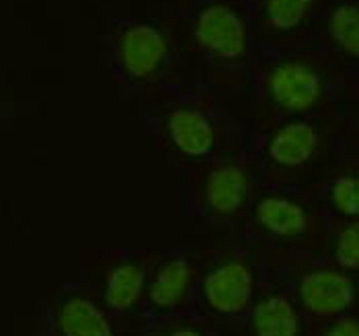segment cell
<instances>
[{
	"label": "cell",
	"instance_id": "8",
	"mask_svg": "<svg viewBox=\"0 0 359 336\" xmlns=\"http://www.w3.org/2000/svg\"><path fill=\"white\" fill-rule=\"evenodd\" d=\"M117 57L121 68L140 80L161 72L168 57V39L154 25L136 23L121 31L117 41Z\"/></svg>",
	"mask_w": 359,
	"mask_h": 336
},
{
	"label": "cell",
	"instance_id": "18",
	"mask_svg": "<svg viewBox=\"0 0 359 336\" xmlns=\"http://www.w3.org/2000/svg\"><path fill=\"white\" fill-rule=\"evenodd\" d=\"M304 336H359V312L316 322Z\"/></svg>",
	"mask_w": 359,
	"mask_h": 336
},
{
	"label": "cell",
	"instance_id": "13",
	"mask_svg": "<svg viewBox=\"0 0 359 336\" xmlns=\"http://www.w3.org/2000/svg\"><path fill=\"white\" fill-rule=\"evenodd\" d=\"M166 136L185 156H208L218 144L214 121L199 109H177L166 117Z\"/></svg>",
	"mask_w": 359,
	"mask_h": 336
},
{
	"label": "cell",
	"instance_id": "19",
	"mask_svg": "<svg viewBox=\"0 0 359 336\" xmlns=\"http://www.w3.org/2000/svg\"><path fill=\"white\" fill-rule=\"evenodd\" d=\"M154 336H210L203 328H199L197 324L191 322H179V324H170L163 328L161 332H156Z\"/></svg>",
	"mask_w": 359,
	"mask_h": 336
},
{
	"label": "cell",
	"instance_id": "15",
	"mask_svg": "<svg viewBox=\"0 0 359 336\" xmlns=\"http://www.w3.org/2000/svg\"><path fill=\"white\" fill-rule=\"evenodd\" d=\"M327 209L339 222H358L359 220V172L337 174L329 183L327 191Z\"/></svg>",
	"mask_w": 359,
	"mask_h": 336
},
{
	"label": "cell",
	"instance_id": "10",
	"mask_svg": "<svg viewBox=\"0 0 359 336\" xmlns=\"http://www.w3.org/2000/svg\"><path fill=\"white\" fill-rule=\"evenodd\" d=\"M150 273L144 260L140 258H121L105 269L101 295L103 306L109 314H132L144 306Z\"/></svg>",
	"mask_w": 359,
	"mask_h": 336
},
{
	"label": "cell",
	"instance_id": "9",
	"mask_svg": "<svg viewBox=\"0 0 359 336\" xmlns=\"http://www.w3.org/2000/svg\"><path fill=\"white\" fill-rule=\"evenodd\" d=\"M250 193L249 170L241 162H222L203 178L201 205L214 218H232L247 207Z\"/></svg>",
	"mask_w": 359,
	"mask_h": 336
},
{
	"label": "cell",
	"instance_id": "20",
	"mask_svg": "<svg viewBox=\"0 0 359 336\" xmlns=\"http://www.w3.org/2000/svg\"><path fill=\"white\" fill-rule=\"evenodd\" d=\"M358 130H359V111H358Z\"/></svg>",
	"mask_w": 359,
	"mask_h": 336
},
{
	"label": "cell",
	"instance_id": "3",
	"mask_svg": "<svg viewBox=\"0 0 359 336\" xmlns=\"http://www.w3.org/2000/svg\"><path fill=\"white\" fill-rule=\"evenodd\" d=\"M257 273L247 254L236 252L220 258L199 283L201 300L220 318L247 320L257 295Z\"/></svg>",
	"mask_w": 359,
	"mask_h": 336
},
{
	"label": "cell",
	"instance_id": "1",
	"mask_svg": "<svg viewBox=\"0 0 359 336\" xmlns=\"http://www.w3.org/2000/svg\"><path fill=\"white\" fill-rule=\"evenodd\" d=\"M306 320L323 322L359 312V277L329 256H304L277 275Z\"/></svg>",
	"mask_w": 359,
	"mask_h": 336
},
{
	"label": "cell",
	"instance_id": "17",
	"mask_svg": "<svg viewBox=\"0 0 359 336\" xmlns=\"http://www.w3.org/2000/svg\"><path fill=\"white\" fill-rule=\"evenodd\" d=\"M332 262L359 277V220L339 222L329 238V254Z\"/></svg>",
	"mask_w": 359,
	"mask_h": 336
},
{
	"label": "cell",
	"instance_id": "6",
	"mask_svg": "<svg viewBox=\"0 0 359 336\" xmlns=\"http://www.w3.org/2000/svg\"><path fill=\"white\" fill-rule=\"evenodd\" d=\"M252 222L263 236L276 242L294 244L312 230L314 218L312 207L302 199L273 191L255 203Z\"/></svg>",
	"mask_w": 359,
	"mask_h": 336
},
{
	"label": "cell",
	"instance_id": "16",
	"mask_svg": "<svg viewBox=\"0 0 359 336\" xmlns=\"http://www.w3.org/2000/svg\"><path fill=\"white\" fill-rule=\"evenodd\" d=\"M261 8L265 25L277 35L294 33L314 15V2L310 0H267Z\"/></svg>",
	"mask_w": 359,
	"mask_h": 336
},
{
	"label": "cell",
	"instance_id": "7",
	"mask_svg": "<svg viewBox=\"0 0 359 336\" xmlns=\"http://www.w3.org/2000/svg\"><path fill=\"white\" fill-rule=\"evenodd\" d=\"M194 262L185 254H172L165 258L150 275L144 306L156 316H175L187 306L194 291Z\"/></svg>",
	"mask_w": 359,
	"mask_h": 336
},
{
	"label": "cell",
	"instance_id": "2",
	"mask_svg": "<svg viewBox=\"0 0 359 336\" xmlns=\"http://www.w3.org/2000/svg\"><path fill=\"white\" fill-rule=\"evenodd\" d=\"M263 88L276 109L287 115H302L325 99L327 78L310 57L281 56L267 66Z\"/></svg>",
	"mask_w": 359,
	"mask_h": 336
},
{
	"label": "cell",
	"instance_id": "5",
	"mask_svg": "<svg viewBox=\"0 0 359 336\" xmlns=\"http://www.w3.org/2000/svg\"><path fill=\"white\" fill-rule=\"evenodd\" d=\"M250 336H304L306 318L285 285L277 279L259 281L250 306Z\"/></svg>",
	"mask_w": 359,
	"mask_h": 336
},
{
	"label": "cell",
	"instance_id": "12",
	"mask_svg": "<svg viewBox=\"0 0 359 336\" xmlns=\"http://www.w3.org/2000/svg\"><path fill=\"white\" fill-rule=\"evenodd\" d=\"M52 320L57 336H115L105 306L84 293L62 298Z\"/></svg>",
	"mask_w": 359,
	"mask_h": 336
},
{
	"label": "cell",
	"instance_id": "11",
	"mask_svg": "<svg viewBox=\"0 0 359 336\" xmlns=\"http://www.w3.org/2000/svg\"><path fill=\"white\" fill-rule=\"evenodd\" d=\"M320 148V132L312 121L290 119L276 127L267 140L265 154L269 162L283 170L306 167Z\"/></svg>",
	"mask_w": 359,
	"mask_h": 336
},
{
	"label": "cell",
	"instance_id": "14",
	"mask_svg": "<svg viewBox=\"0 0 359 336\" xmlns=\"http://www.w3.org/2000/svg\"><path fill=\"white\" fill-rule=\"evenodd\" d=\"M327 39L332 48L353 64H359V4H337L327 17Z\"/></svg>",
	"mask_w": 359,
	"mask_h": 336
},
{
	"label": "cell",
	"instance_id": "4",
	"mask_svg": "<svg viewBox=\"0 0 359 336\" xmlns=\"http://www.w3.org/2000/svg\"><path fill=\"white\" fill-rule=\"evenodd\" d=\"M195 39L210 56L236 62L249 50V23L230 4H208L195 19Z\"/></svg>",
	"mask_w": 359,
	"mask_h": 336
}]
</instances>
